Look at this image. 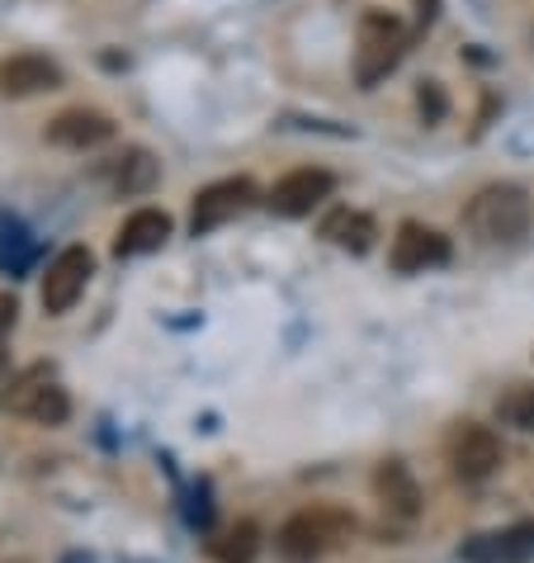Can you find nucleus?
<instances>
[{
    "instance_id": "obj_1",
    "label": "nucleus",
    "mask_w": 534,
    "mask_h": 563,
    "mask_svg": "<svg viewBox=\"0 0 534 563\" xmlns=\"http://www.w3.org/2000/svg\"><path fill=\"white\" fill-rule=\"evenodd\" d=\"M530 223H534V205L511 180L482 185L464 209V228L478 246H521L530 238Z\"/></svg>"
},
{
    "instance_id": "obj_2",
    "label": "nucleus",
    "mask_w": 534,
    "mask_h": 563,
    "mask_svg": "<svg viewBox=\"0 0 534 563\" xmlns=\"http://www.w3.org/2000/svg\"><path fill=\"white\" fill-rule=\"evenodd\" d=\"M355 530V516L341 511V507H308V511H293L285 526H279V554L285 563H318L332 544H341L345 536Z\"/></svg>"
},
{
    "instance_id": "obj_3",
    "label": "nucleus",
    "mask_w": 534,
    "mask_h": 563,
    "mask_svg": "<svg viewBox=\"0 0 534 563\" xmlns=\"http://www.w3.org/2000/svg\"><path fill=\"white\" fill-rule=\"evenodd\" d=\"M407 53V29L398 14H383V10H369L359 20V38H355V81L374 90L383 76L398 67Z\"/></svg>"
},
{
    "instance_id": "obj_4",
    "label": "nucleus",
    "mask_w": 534,
    "mask_h": 563,
    "mask_svg": "<svg viewBox=\"0 0 534 563\" xmlns=\"http://www.w3.org/2000/svg\"><path fill=\"white\" fill-rule=\"evenodd\" d=\"M0 412H14V417H29L38 427H62L71 412L67 402V388L53 379V369H24L20 379H10V388L0 394Z\"/></svg>"
},
{
    "instance_id": "obj_5",
    "label": "nucleus",
    "mask_w": 534,
    "mask_h": 563,
    "mask_svg": "<svg viewBox=\"0 0 534 563\" xmlns=\"http://www.w3.org/2000/svg\"><path fill=\"white\" fill-rule=\"evenodd\" d=\"M445 460L454 468V478L482 483L501 468V441H497L492 427H482V421H454L449 435H445Z\"/></svg>"
},
{
    "instance_id": "obj_6",
    "label": "nucleus",
    "mask_w": 534,
    "mask_h": 563,
    "mask_svg": "<svg viewBox=\"0 0 534 563\" xmlns=\"http://www.w3.org/2000/svg\"><path fill=\"white\" fill-rule=\"evenodd\" d=\"M251 205H256V185L246 176H227V180H213L203 185L194 195V213H190V232L203 238V232L232 223V218H242Z\"/></svg>"
},
{
    "instance_id": "obj_7",
    "label": "nucleus",
    "mask_w": 534,
    "mask_h": 563,
    "mask_svg": "<svg viewBox=\"0 0 534 563\" xmlns=\"http://www.w3.org/2000/svg\"><path fill=\"white\" fill-rule=\"evenodd\" d=\"M90 275H96V256H90L86 246H67V252H57V261L48 265V275H43V312H48V318L71 312L76 299L86 294Z\"/></svg>"
},
{
    "instance_id": "obj_8",
    "label": "nucleus",
    "mask_w": 534,
    "mask_h": 563,
    "mask_svg": "<svg viewBox=\"0 0 534 563\" xmlns=\"http://www.w3.org/2000/svg\"><path fill=\"white\" fill-rule=\"evenodd\" d=\"M336 190V180H332V170H322V166H298L289 170V176H279L275 180V190H270V205L279 218H308L312 209L322 205V199H332Z\"/></svg>"
},
{
    "instance_id": "obj_9",
    "label": "nucleus",
    "mask_w": 534,
    "mask_h": 563,
    "mask_svg": "<svg viewBox=\"0 0 534 563\" xmlns=\"http://www.w3.org/2000/svg\"><path fill=\"white\" fill-rule=\"evenodd\" d=\"M449 261V238L445 232H435L426 223H407L398 228V238H392V252H388V265L398 275H426L435 271V265H445Z\"/></svg>"
},
{
    "instance_id": "obj_10",
    "label": "nucleus",
    "mask_w": 534,
    "mask_h": 563,
    "mask_svg": "<svg viewBox=\"0 0 534 563\" xmlns=\"http://www.w3.org/2000/svg\"><path fill=\"white\" fill-rule=\"evenodd\" d=\"M62 86V67L43 53H14L0 62V96L5 100H29V96H48Z\"/></svg>"
},
{
    "instance_id": "obj_11",
    "label": "nucleus",
    "mask_w": 534,
    "mask_h": 563,
    "mask_svg": "<svg viewBox=\"0 0 534 563\" xmlns=\"http://www.w3.org/2000/svg\"><path fill=\"white\" fill-rule=\"evenodd\" d=\"M464 563H530L534 559V521L511 526V530H487L459 544Z\"/></svg>"
},
{
    "instance_id": "obj_12",
    "label": "nucleus",
    "mask_w": 534,
    "mask_h": 563,
    "mask_svg": "<svg viewBox=\"0 0 534 563\" xmlns=\"http://www.w3.org/2000/svg\"><path fill=\"white\" fill-rule=\"evenodd\" d=\"M114 137V119L100 114V109H62V114L48 123V143L53 147H71V152H86V147H100Z\"/></svg>"
},
{
    "instance_id": "obj_13",
    "label": "nucleus",
    "mask_w": 534,
    "mask_h": 563,
    "mask_svg": "<svg viewBox=\"0 0 534 563\" xmlns=\"http://www.w3.org/2000/svg\"><path fill=\"white\" fill-rule=\"evenodd\" d=\"M170 238V213L166 209H137L123 218L119 238H114V256H147V252H162Z\"/></svg>"
},
{
    "instance_id": "obj_14",
    "label": "nucleus",
    "mask_w": 534,
    "mask_h": 563,
    "mask_svg": "<svg viewBox=\"0 0 534 563\" xmlns=\"http://www.w3.org/2000/svg\"><path fill=\"white\" fill-rule=\"evenodd\" d=\"M374 497L383 503L388 516H402V521H412V516L421 511V488H416L412 468H407L402 460H383L379 468H374Z\"/></svg>"
},
{
    "instance_id": "obj_15",
    "label": "nucleus",
    "mask_w": 534,
    "mask_h": 563,
    "mask_svg": "<svg viewBox=\"0 0 534 563\" xmlns=\"http://www.w3.org/2000/svg\"><path fill=\"white\" fill-rule=\"evenodd\" d=\"M100 176L114 195H147L156 185V176H162V166H156V156L147 147H129V152L109 156L100 166Z\"/></svg>"
},
{
    "instance_id": "obj_16",
    "label": "nucleus",
    "mask_w": 534,
    "mask_h": 563,
    "mask_svg": "<svg viewBox=\"0 0 534 563\" xmlns=\"http://www.w3.org/2000/svg\"><path fill=\"white\" fill-rule=\"evenodd\" d=\"M322 238L332 246H341V252H351V256H365L374 246V238H379V223L359 209H332L326 223H322Z\"/></svg>"
},
{
    "instance_id": "obj_17",
    "label": "nucleus",
    "mask_w": 534,
    "mask_h": 563,
    "mask_svg": "<svg viewBox=\"0 0 534 563\" xmlns=\"http://www.w3.org/2000/svg\"><path fill=\"white\" fill-rule=\"evenodd\" d=\"M209 554L218 563H251V559L260 554V530L251 526V521H237L232 530H223V536L209 540Z\"/></svg>"
},
{
    "instance_id": "obj_18",
    "label": "nucleus",
    "mask_w": 534,
    "mask_h": 563,
    "mask_svg": "<svg viewBox=\"0 0 534 563\" xmlns=\"http://www.w3.org/2000/svg\"><path fill=\"white\" fill-rule=\"evenodd\" d=\"M497 417L507 421V427L534 435V384H511L507 394L497 398Z\"/></svg>"
},
{
    "instance_id": "obj_19",
    "label": "nucleus",
    "mask_w": 534,
    "mask_h": 563,
    "mask_svg": "<svg viewBox=\"0 0 534 563\" xmlns=\"http://www.w3.org/2000/svg\"><path fill=\"white\" fill-rule=\"evenodd\" d=\"M421 114H426V119H440V114H445V96H440V90H435V81H426V86H421Z\"/></svg>"
},
{
    "instance_id": "obj_20",
    "label": "nucleus",
    "mask_w": 534,
    "mask_h": 563,
    "mask_svg": "<svg viewBox=\"0 0 534 563\" xmlns=\"http://www.w3.org/2000/svg\"><path fill=\"white\" fill-rule=\"evenodd\" d=\"M14 322H20V303H14V294H0V341L14 332Z\"/></svg>"
},
{
    "instance_id": "obj_21",
    "label": "nucleus",
    "mask_w": 534,
    "mask_h": 563,
    "mask_svg": "<svg viewBox=\"0 0 534 563\" xmlns=\"http://www.w3.org/2000/svg\"><path fill=\"white\" fill-rule=\"evenodd\" d=\"M67 563H90V559H86V554H71V559H67Z\"/></svg>"
},
{
    "instance_id": "obj_22",
    "label": "nucleus",
    "mask_w": 534,
    "mask_h": 563,
    "mask_svg": "<svg viewBox=\"0 0 534 563\" xmlns=\"http://www.w3.org/2000/svg\"><path fill=\"white\" fill-rule=\"evenodd\" d=\"M0 374H5V360H0Z\"/></svg>"
}]
</instances>
